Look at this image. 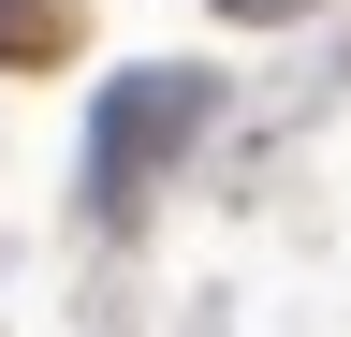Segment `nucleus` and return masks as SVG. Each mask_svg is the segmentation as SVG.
<instances>
[{
  "mask_svg": "<svg viewBox=\"0 0 351 337\" xmlns=\"http://www.w3.org/2000/svg\"><path fill=\"white\" fill-rule=\"evenodd\" d=\"M191 132H205V73H117V89H103V132H88V205H132Z\"/></svg>",
  "mask_w": 351,
  "mask_h": 337,
  "instance_id": "nucleus-1",
  "label": "nucleus"
},
{
  "mask_svg": "<svg viewBox=\"0 0 351 337\" xmlns=\"http://www.w3.org/2000/svg\"><path fill=\"white\" fill-rule=\"evenodd\" d=\"M234 15H293V0H234Z\"/></svg>",
  "mask_w": 351,
  "mask_h": 337,
  "instance_id": "nucleus-2",
  "label": "nucleus"
}]
</instances>
